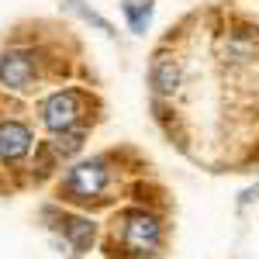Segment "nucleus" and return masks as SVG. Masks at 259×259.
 <instances>
[{"label":"nucleus","mask_w":259,"mask_h":259,"mask_svg":"<svg viewBox=\"0 0 259 259\" xmlns=\"http://www.w3.org/2000/svg\"><path fill=\"white\" fill-rule=\"evenodd\" d=\"M162 245V228L159 221L145 211H121L114 221V242L111 249H121L118 256L128 259H149L156 256Z\"/></svg>","instance_id":"nucleus-1"},{"label":"nucleus","mask_w":259,"mask_h":259,"mask_svg":"<svg viewBox=\"0 0 259 259\" xmlns=\"http://www.w3.org/2000/svg\"><path fill=\"white\" fill-rule=\"evenodd\" d=\"M111 183V169L104 159H90V162H80L73 166L66 180L59 187V197L62 200H76V204H90V200H100V194L107 190Z\"/></svg>","instance_id":"nucleus-2"},{"label":"nucleus","mask_w":259,"mask_h":259,"mask_svg":"<svg viewBox=\"0 0 259 259\" xmlns=\"http://www.w3.org/2000/svg\"><path fill=\"white\" fill-rule=\"evenodd\" d=\"M80 114H83V94L80 90H59V94L41 100V124L52 128V132L76 128Z\"/></svg>","instance_id":"nucleus-3"},{"label":"nucleus","mask_w":259,"mask_h":259,"mask_svg":"<svg viewBox=\"0 0 259 259\" xmlns=\"http://www.w3.org/2000/svg\"><path fill=\"white\" fill-rule=\"evenodd\" d=\"M35 80V56L24 49H11L0 56V83L11 90H28Z\"/></svg>","instance_id":"nucleus-4"},{"label":"nucleus","mask_w":259,"mask_h":259,"mask_svg":"<svg viewBox=\"0 0 259 259\" xmlns=\"http://www.w3.org/2000/svg\"><path fill=\"white\" fill-rule=\"evenodd\" d=\"M149 80H152V90L159 94V97H169V94H177L180 90V80H183V69H180V59L173 52H156V59H152V69H149Z\"/></svg>","instance_id":"nucleus-5"},{"label":"nucleus","mask_w":259,"mask_h":259,"mask_svg":"<svg viewBox=\"0 0 259 259\" xmlns=\"http://www.w3.org/2000/svg\"><path fill=\"white\" fill-rule=\"evenodd\" d=\"M31 149V128L21 121H0V156L7 162L28 156Z\"/></svg>","instance_id":"nucleus-6"},{"label":"nucleus","mask_w":259,"mask_h":259,"mask_svg":"<svg viewBox=\"0 0 259 259\" xmlns=\"http://www.w3.org/2000/svg\"><path fill=\"white\" fill-rule=\"evenodd\" d=\"M59 232L69 239V245H73V256H83L87 249H90V242H94V221L87 218H69V214H62L59 218Z\"/></svg>","instance_id":"nucleus-7"},{"label":"nucleus","mask_w":259,"mask_h":259,"mask_svg":"<svg viewBox=\"0 0 259 259\" xmlns=\"http://www.w3.org/2000/svg\"><path fill=\"white\" fill-rule=\"evenodd\" d=\"M124 14H128L132 31L142 35V31L149 28V18H152V0H128V4H124Z\"/></svg>","instance_id":"nucleus-8"},{"label":"nucleus","mask_w":259,"mask_h":259,"mask_svg":"<svg viewBox=\"0 0 259 259\" xmlns=\"http://www.w3.org/2000/svg\"><path fill=\"white\" fill-rule=\"evenodd\" d=\"M69 4H73V7L80 11V18H87V21H90V24H97L100 31H111V24H107V21L100 18L97 11H90V7H83V0H69Z\"/></svg>","instance_id":"nucleus-9"}]
</instances>
